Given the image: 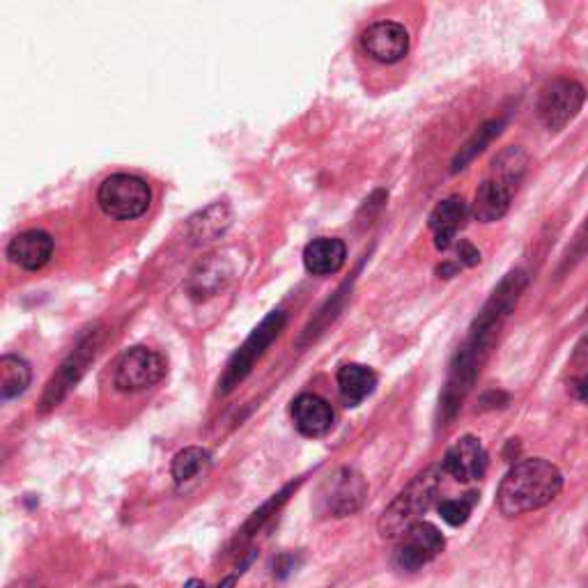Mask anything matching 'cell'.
I'll return each instance as SVG.
<instances>
[{
    "mask_svg": "<svg viewBox=\"0 0 588 588\" xmlns=\"http://www.w3.org/2000/svg\"><path fill=\"white\" fill-rule=\"evenodd\" d=\"M563 487L561 471L547 460L517 462L501 481L497 501L506 517L524 515L538 510L559 497Z\"/></svg>",
    "mask_w": 588,
    "mask_h": 588,
    "instance_id": "6da1fadb",
    "label": "cell"
},
{
    "mask_svg": "<svg viewBox=\"0 0 588 588\" xmlns=\"http://www.w3.org/2000/svg\"><path fill=\"white\" fill-rule=\"evenodd\" d=\"M441 474H444L441 464H432V467L423 469L421 474H416L412 483L386 506L382 517H379V536L402 538L414 524L423 522L421 517L432 508L439 494Z\"/></svg>",
    "mask_w": 588,
    "mask_h": 588,
    "instance_id": "7a4b0ae2",
    "label": "cell"
},
{
    "mask_svg": "<svg viewBox=\"0 0 588 588\" xmlns=\"http://www.w3.org/2000/svg\"><path fill=\"white\" fill-rule=\"evenodd\" d=\"M97 203L111 219L134 221L143 216L152 203L150 184L136 175H111L99 184Z\"/></svg>",
    "mask_w": 588,
    "mask_h": 588,
    "instance_id": "3957f363",
    "label": "cell"
},
{
    "mask_svg": "<svg viewBox=\"0 0 588 588\" xmlns=\"http://www.w3.org/2000/svg\"><path fill=\"white\" fill-rule=\"evenodd\" d=\"M283 327H285V313L274 311L253 329V334L244 340V345L239 347V350L232 354V359L228 361L226 373H223L219 382L221 396H226V393H230L235 386H239L246 377H249L255 361H258L262 354L267 352V347L281 336Z\"/></svg>",
    "mask_w": 588,
    "mask_h": 588,
    "instance_id": "277c9868",
    "label": "cell"
},
{
    "mask_svg": "<svg viewBox=\"0 0 588 588\" xmlns=\"http://www.w3.org/2000/svg\"><path fill=\"white\" fill-rule=\"evenodd\" d=\"M586 102V90L582 83L572 79H556L547 85L540 95L538 113L543 125L549 131H561L572 120L577 118V113L582 111Z\"/></svg>",
    "mask_w": 588,
    "mask_h": 588,
    "instance_id": "5b68a950",
    "label": "cell"
},
{
    "mask_svg": "<svg viewBox=\"0 0 588 588\" xmlns=\"http://www.w3.org/2000/svg\"><path fill=\"white\" fill-rule=\"evenodd\" d=\"M97 350H99V331H92V334L85 336L81 343L76 345V350L69 354L58 373L51 377V382L49 386H46L42 396V407H40L42 414H46L53 407H58L67 393L72 391V386L79 384V379L85 375V370H88L90 363L95 361Z\"/></svg>",
    "mask_w": 588,
    "mask_h": 588,
    "instance_id": "8992f818",
    "label": "cell"
},
{
    "mask_svg": "<svg viewBox=\"0 0 588 588\" xmlns=\"http://www.w3.org/2000/svg\"><path fill=\"white\" fill-rule=\"evenodd\" d=\"M164 375L166 361L159 352L150 350V347H131L129 352L122 354L118 368H115V386L125 393L145 391L161 382Z\"/></svg>",
    "mask_w": 588,
    "mask_h": 588,
    "instance_id": "52a82bcc",
    "label": "cell"
},
{
    "mask_svg": "<svg viewBox=\"0 0 588 588\" xmlns=\"http://www.w3.org/2000/svg\"><path fill=\"white\" fill-rule=\"evenodd\" d=\"M368 494V485L363 481V476L350 467L338 469L334 476L329 478L322 487V506L324 513L334 517H347L357 513L361 508L363 499Z\"/></svg>",
    "mask_w": 588,
    "mask_h": 588,
    "instance_id": "ba28073f",
    "label": "cell"
},
{
    "mask_svg": "<svg viewBox=\"0 0 588 588\" xmlns=\"http://www.w3.org/2000/svg\"><path fill=\"white\" fill-rule=\"evenodd\" d=\"M444 549V536L437 526L419 522L400 538L396 549V566L400 570H419L435 559Z\"/></svg>",
    "mask_w": 588,
    "mask_h": 588,
    "instance_id": "9c48e42d",
    "label": "cell"
},
{
    "mask_svg": "<svg viewBox=\"0 0 588 588\" xmlns=\"http://www.w3.org/2000/svg\"><path fill=\"white\" fill-rule=\"evenodd\" d=\"M361 46L377 63L393 65L409 53V33L402 23L377 21L363 30Z\"/></svg>",
    "mask_w": 588,
    "mask_h": 588,
    "instance_id": "30bf717a",
    "label": "cell"
},
{
    "mask_svg": "<svg viewBox=\"0 0 588 588\" xmlns=\"http://www.w3.org/2000/svg\"><path fill=\"white\" fill-rule=\"evenodd\" d=\"M446 474H451L455 481L460 483H471L481 481L487 471V451L481 444V439L464 435L446 451L444 458Z\"/></svg>",
    "mask_w": 588,
    "mask_h": 588,
    "instance_id": "8fae6325",
    "label": "cell"
},
{
    "mask_svg": "<svg viewBox=\"0 0 588 588\" xmlns=\"http://www.w3.org/2000/svg\"><path fill=\"white\" fill-rule=\"evenodd\" d=\"M53 255V237L44 230H26L7 246V258L26 272L42 269Z\"/></svg>",
    "mask_w": 588,
    "mask_h": 588,
    "instance_id": "7c38bea8",
    "label": "cell"
},
{
    "mask_svg": "<svg viewBox=\"0 0 588 588\" xmlns=\"http://www.w3.org/2000/svg\"><path fill=\"white\" fill-rule=\"evenodd\" d=\"M292 419L304 437H324L334 428V409H331L327 400L315 396V393H301L292 402Z\"/></svg>",
    "mask_w": 588,
    "mask_h": 588,
    "instance_id": "4fadbf2b",
    "label": "cell"
},
{
    "mask_svg": "<svg viewBox=\"0 0 588 588\" xmlns=\"http://www.w3.org/2000/svg\"><path fill=\"white\" fill-rule=\"evenodd\" d=\"M464 216H467V203L460 196H451L432 210L430 214V230L435 232V246L439 251L451 249L455 235L462 228Z\"/></svg>",
    "mask_w": 588,
    "mask_h": 588,
    "instance_id": "5bb4252c",
    "label": "cell"
},
{
    "mask_svg": "<svg viewBox=\"0 0 588 588\" xmlns=\"http://www.w3.org/2000/svg\"><path fill=\"white\" fill-rule=\"evenodd\" d=\"M232 281L230 262L221 255H210L205 262H200L196 272L189 278V292L196 301H203L207 297H214Z\"/></svg>",
    "mask_w": 588,
    "mask_h": 588,
    "instance_id": "9a60e30c",
    "label": "cell"
},
{
    "mask_svg": "<svg viewBox=\"0 0 588 588\" xmlns=\"http://www.w3.org/2000/svg\"><path fill=\"white\" fill-rule=\"evenodd\" d=\"M515 187H510L499 177H490V180L481 184V189L476 191L474 198V216L483 223L499 221L501 216H506L510 210V200L515 196Z\"/></svg>",
    "mask_w": 588,
    "mask_h": 588,
    "instance_id": "2e32d148",
    "label": "cell"
},
{
    "mask_svg": "<svg viewBox=\"0 0 588 588\" xmlns=\"http://www.w3.org/2000/svg\"><path fill=\"white\" fill-rule=\"evenodd\" d=\"M347 249L336 237H317L304 251V265L315 276H331L345 265Z\"/></svg>",
    "mask_w": 588,
    "mask_h": 588,
    "instance_id": "e0dca14e",
    "label": "cell"
},
{
    "mask_svg": "<svg viewBox=\"0 0 588 588\" xmlns=\"http://www.w3.org/2000/svg\"><path fill=\"white\" fill-rule=\"evenodd\" d=\"M377 386V375L373 368L361 363H345L338 370V389L347 407H357L366 400Z\"/></svg>",
    "mask_w": 588,
    "mask_h": 588,
    "instance_id": "ac0fdd59",
    "label": "cell"
},
{
    "mask_svg": "<svg viewBox=\"0 0 588 588\" xmlns=\"http://www.w3.org/2000/svg\"><path fill=\"white\" fill-rule=\"evenodd\" d=\"M30 366L21 357H14V354H5L0 359V398L12 400L21 396L23 391L28 389L30 384Z\"/></svg>",
    "mask_w": 588,
    "mask_h": 588,
    "instance_id": "d6986e66",
    "label": "cell"
},
{
    "mask_svg": "<svg viewBox=\"0 0 588 588\" xmlns=\"http://www.w3.org/2000/svg\"><path fill=\"white\" fill-rule=\"evenodd\" d=\"M501 127H504V122H501V120H490V122H485L481 129H476L474 136H471L469 141L460 147V152L455 154L453 168H451L453 173H458V170L467 168L469 161H474L476 154H481L485 147L490 145L494 138L501 134Z\"/></svg>",
    "mask_w": 588,
    "mask_h": 588,
    "instance_id": "ffe728a7",
    "label": "cell"
},
{
    "mask_svg": "<svg viewBox=\"0 0 588 588\" xmlns=\"http://www.w3.org/2000/svg\"><path fill=\"white\" fill-rule=\"evenodd\" d=\"M207 464H210V453L205 451V448H198V446H189L180 451L173 458V478L175 483H189L193 478L200 476L205 471Z\"/></svg>",
    "mask_w": 588,
    "mask_h": 588,
    "instance_id": "44dd1931",
    "label": "cell"
},
{
    "mask_svg": "<svg viewBox=\"0 0 588 588\" xmlns=\"http://www.w3.org/2000/svg\"><path fill=\"white\" fill-rule=\"evenodd\" d=\"M526 170V154L520 150V147H508L494 159V175L499 180H504L510 187H520L522 177Z\"/></svg>",
    "mask_w": 588,
    "mask_h": 588,
    "instance_id": "7402d4cb",
    "label": "cell"
},
{
    "mask_svg": "<svg viewBox=\"0 0 588 588\" xmlns=\"http://www.w3.org/2000/svg\"><path fill=\"white\" fill-rule=\"evenodd\" d=\"M476 499H478L476 494L469 492V494H464V497H460V499H446V501H441V504H439L441 520H444L446 524H451V526H462L464 522L469 520L471 510H474V506H476Z\"/></svg>",
    "mask_w": 588,
    "mask_h": 588,
    "instance_id": "603a6c76",
    "label": "cell"
},
{
    "mask_svg": "<svg viewBox=\"0 0 588 588\" xmlns=\"http://www.w3.org/2000/svg\"><path fill=\"white\" fill-rule=\"evenodd\" d=\"M294 490V487L290 485V487H285V490L281 492V494H276V497L272 499V501H267L265 506H262L258 513H255L249 522H246V526H244V531H242V538H251L253 533H258L260 531V526L265 524L269 517H272L278 508H281V504H285V499H288V494Z\"/></svg>",
    "mask_w": 588,
    "mask_h": 588,
    "instance_id": "cb8c5ba5",
    "label": "cell"
},
{
    "mask_svg": "<svg viewBox=\"0 0 588 588\" xmlns=\"http://www.w3.org/2000/svg\"><path fill=\"white\" fill-rule=\"evenodd\" d=\"M460 262L467 267H474V265H478V262H481V253H478V249H474V246H471L469 242H462L460 244Z\"/></svg>",
    "mask_w": 588,
    "mask_h": 588,
    "instance_id": "d4e9b609",
    "label": "cell"
},
{
    "mask_svg": "<svg viewBox=\"0 0 588 588\" xmlns=\"http://www.w3.org/2000/svg\"><path fill=\"white\" fill-rule=\"evenodd\" d=\"M294 566H297V563H294V556H288V554H285V556H278L276 563H274V568H276V570H274V575H276L278 579H285V577H288L290 572L294 570Z\"/></svg>",
    "mask_w": 588,
    "mask_h": 588,
    "instance_id": "484cf974",
    "label": "cell"
},
{
    "mask_svg": "<svg viewBox=\"0 0 588 588\" xmlns=\"http://www.w3.org/2000/svg\"><path fill=\"white\" fill-rule=\"evenodd\" d=\"M575 393H577V398L579 400H584V402H588V370L586 373L577 379V384H575Z\"/></svg>",
    "mask_w": 588,
    "mask_h": 588,
    "instance_id": "4316f807",
    "label": "cell"
},
{
    "mask_svg": "<svg viewBox=\"0 0 588 588\" xmlns=\"http://www.w3.org/2000/svg\"><path fill=\"white\" fill-rule=\"evenodd\" d=\"M577 246H579V249H577V255H582V253L588 249V223H586V226H584V230L579 232V237H577Z\"/></svg>",
    "mask_w": 588,
    "mask_h": 588,
    "instance_id": "83f0119b",
    "label": "cell"
},
{
    "mask_svg": "<svg viewBox=\"0 0 588 588\" xmlns=\"http://www.w3.org/2000/svg\"><path fill=\"white\" fill-rule=\"evenodd\" d=\"M7 588H40V584L33 582V579H19V582H14Z\"/></svg>",
    "mask_w": 588,
    "mask_h": 588,
    "instance_id": "f1b7e54d",
    "label": "cell"
},
{
    "mask_svg": "<svg viewBox=\"0 0 588 588\" xmlns=\"http://www.w3.org/2000/svg\"><path fill=\"white\" fill-rule=\"evenodd\" d=\"M235 582H237V577H228L226 582L219 584V586H216V588H232V586H235Z\"/></svg>",
    "mask_w": 588,
    "mask_h": 588,
    "instance_id": "f546056e",
    "label": "cell"
},
{
    "mask_svg": "<svg viewBox=\"0 0 588 588\" xmlns=\"http://www.w3.org/2000/svg\"><path fill=\"white\" fill-rule=\"evenodd\" d=\"M184 588H205V584L200 582V579H191V582H187V586Z\"/></svg>",
    "mask_w": 588,
    "mask_h": 588,
    "instance_id": "4dcf8cb0",
    "label": "cell"
}]
</instances>
